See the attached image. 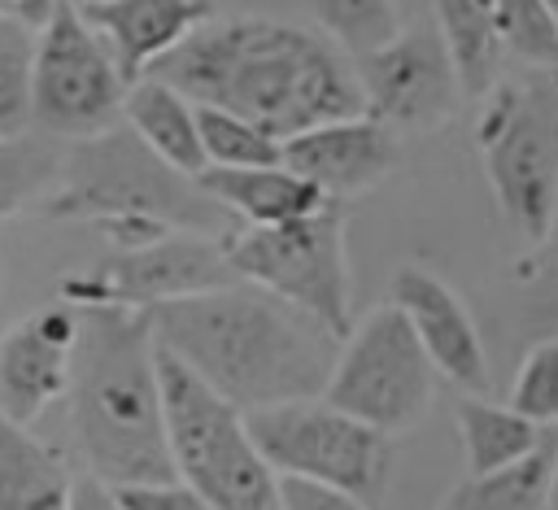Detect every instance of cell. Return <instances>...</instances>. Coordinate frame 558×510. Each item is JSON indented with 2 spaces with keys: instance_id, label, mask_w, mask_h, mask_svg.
I'll return each instance as SVG.
<instances>
[{
  "instance_id": "8",
  "label": "cell",
  "mask_w": 558,
  "mask_h": 510,
  "mask_svg": "<svg viewBox=\"0 0 558 510\" xmlns=\"http://www.w3.org/2000/svg\"><path fill=\"white\" fill-rule=\"evenodd\" d=\"M253 445L275 475H296L314 484L344 488L375 506L392 471V436L366 427L362 418L336 410L323 397L279 401L244 414Z\"/></svg>"
},
{
  "instance_id": "17",
  "label": "cell",
  "mask_w": 558,
  "mask_h": 510,
  "mask_svg": "<svg viewBox=\"0 0 558 510\" xmlns=\"http://www.w3.org/2000/svg\"><path fill=\"white\" fill-rule=\"evenodd\" d=\"M196 187L218 209H227V218H235L240 227H279V222L305 218V214L327 205V196L310 179L292 174L283 161H275V166H235V170L205 166L196 174Z\"/></svg>"
},
{
  "instance_id": "19",
  "label": "cell",
  "mask_w": 558,
  "mask_h": 510,
  "mask_svg": "<svg viewBox=\"0 0 558 510\" xmlns=\"http://www.w3.org/2000/svg\"><path fill=\"white\" fill-rule=\"evenodd\" d=\"M70 488L65 458L0 414V510H70Z\"/></svg>"
},
{
  "instance_id": "38",
  "label": "cell",
  "mask_w": 558,
  "mask_h": 510,
  "mask_svg": "<svg viewBox=\"0 0 558 510\" xmlns=\"http://www.w3.org/2000/svg\"><path fill=\"white\" fill-rule=\"evenodd\" d=\"M74 4H83V0H74Z\"/></svg>"
},
{
  "instance_id": "25",
  "label": "cell",
  "mask_w": 558,
  "mask_h": 510,
  "mask_svg": "<svg viewBox=\"0 0 558 510\" xmlns=\"http://www.w3.org/2000/svg\"><path fill=\"white\" fill-rule=\"evenodd\" d=\"M196 131H201V153L205 166H275L279 161V139H270L257 122L227 113V109H209L196 105Z\"/></svg>"
},
{
  "instance_id": "3",
  "label": "cell",
  "mask_w": 558,
  "mask_h": 510,
  "mask_svg": "<svg viewBox=\"0 0 558 510\" xmlns=\"http://www.w3.org/2000/svg\"><path fill=\"white\" fill-rule=\"evenodd\" d=\"M70 440L109 488L174 479L148 314L87 305L70 366Z\"/></svg>"
},
{
  "instance_id": "5",
  "label": "cell",
  "mask_w": 558,
  "mask_h": 510,
  "mask_svg": "<svg viewBox=\"0 0 558 510\" xmlns=\"http://www.w3.org/2000/svg\"><path fill=\"white\" fill-rule=\"evenodd\" d=\"M161 418L174 479L214 510H279V475L248 436L244 410L201 384L179 357L157 349Z\"/></svg>"
},
{
  "instance_id": "35",
  "label": "cell",
  "mask_w": 558,
  "mask_h": 510,
  "mask_svg": "<svg viewBox=\"0 0 558 510\" xmlns=\"http://www.w3.org/2000/svg\"><path fill=\"white\" fill-rule=\"evenodd\" d=\"M541 4H545V9L554 13V22H558V0H541Z\"/></svg>"
},
{
  "instance_id": "11",
  "label": "cell",
  "mask_w": 558,
  "mask_h": 510,
  "mask_svg": "<svg viewBox=\"0 0 558 510\" xmlns=\"http://www.w3.org/2000/svg\"><path fill=\"white\" fill-rule=\"evenodd\" d=\"M235 283V270L222 253V235L170 231L140 248H113L92 270L65 275L61 296L74 309L113 305V309H157L179 296H196L209 288Z\"/></svg>"
},
{
  "instance_id": "30",
  "label": "cell",
  "mask_w": 558,
  "mask_h": 510,
  "mask_svg": "<svg viewBox=\"0 0 558 510\" xmlns=\"http://www.w3.org/2000/svg\"><path fill=\"white\" fill-rule=\"evenodd\" d=\"M122 510H214L196 488H187L183 479H157V484H126L113 488Z\"/></svg>"
},
{
  "instance_id": "4",
  "label": "cell",
  "mask_w": 558,
  "mask_h": 510,
  "mask_svg": "<svg viewBox=\"0 0 558 510\" xmlns=\"http://www.w3.org/2000/svg\"><path fill=\"white\" fill-rule=\"evenodd\" d=\"M39 214L52 222H92L113 248H140L170 231L227 235L235 227L196 179L166 166L126 122L61 148V170Z\"/></svg>"
},
{
  "instance_id": "20",
  "label": "cell",
  "mask_w": 558,
  "mask_h": 510,
  "mask_svg": "<svg viewBox=\"0 0 558 510\" xmlns=\"http://www.w3.org/2000/svg\"><path fill=\"white\" fill-rule=\"evenodd\" d=\"M453 423H458V440H462V458H466L471 479L501 475V471L527 462L549 440L536 423H527L510 405H497L484 397H462L453 410Z\"/></svg>"
},
{
  "instance_id": "18",
  "label": "cell",
  "mask_w": 558,
  "mask_h": 510,
  "mask_svg": "<svg viewBox=\"0 0 558 510\" xmlns=\"http://www.w3.org/2000/svg\"><path fill=\"white\" fill-rule=\"evenodd\" d=\"M122 122L179 174L196 179L205 170V153H201V131H196V105L174 92L170 83L144 74L126 87L122 96Z\"/></svg>"
},
{
  "instance_id": "24",
  "label": "cell",
  "mask_w": 558,
  "mask_h": 510,
  "mask_svg": "<svg viewBox=\"0 0 558 510\" xmlns=\"http://www.w3.org/2000/svg\"><path fill=\"white\" fill-rule=\"evenodd\" d=\"M549 449H554V436L527 462H519V466H510L501 475H484V479H471L466 475L436 510H541Z\"/></svg>"
},
{
  "instance_id": "28",
  "label": "cell",
  "mask_w": 558,
  "mask_h": 510,
  "mask_svg": "<svg viewBox=\"0 0 558 510\" xmlns=\"http://www.w3.org/2000/svg\"><path fill=\"white\" fill-rule=\"evenodd\" d=\"M31 61L35 31L0 17V139L31 131Z\"/></svg>"
},
{
  "instance_id": "1",
  "label": "cell",
  "mask_w": 558,
  "mask_h": 510,
  "mask_svg": "<svg viewBox=\"0 0 558 510\" xmlns=\"http://www.w3.org/2000/svg\"><path fill=\"white\" fill-rule=\"evenodd\" d=\"M148 74L192 105L257 122L279 144L305 126L366 113L353 61L327 35L275 17H209Z\"/></svg>"
},
{
  "instance_id": "32",
  "label": "cell",
  "mask_w": 558,
  "mask_h": 510,
  "mask_svg": "<svg viewBox=\"0 0 558 510\" xmlns=\"http://www.w3.org/2000/svg\"><path fill=\"white\" fill-rule=\"evenodd\" d=\"M70 510H122L118 493L96 479V475H74V488H70Z\"/></svg>"
},
{
  "instance_id": "7",
  "label": "cell",
  "mask_w": 558,
  "mask_h": 510,
  "mask_svg": "<svg viewBox=\"0 0 558 510\" xmlns=\"http://www.w3.org/2000/svg\"><path fill=\"white\" fill-rule=\"evenodd\" d=\"M222 253L240 283H253L296 305L340 340L349 336L353 292H349V253H344V209L336 201L279 227L235 222L222 235Z\"/></svg>"
},
{
  "instance_id": "27",
  "label": "cell",
  "mask_w": 558,
  "mask_h": 510,
  "mask_svg": "<svg viewBox=\"0 0 558 510\" xmlns=\"http://www.w3.org/2000/svg\"><path fill=\"white\" fill-rule=\"evenodd\" d=\"M506 405L527 423H536L541 432L558 427V336H532V344L514 366Z\"/></svg>"
},
{
  "instance_id": "34",
  "label": "cell",
  "mask_w": 558,
  "mask_h": 510,
  "mask_svg": "<svg viewBox=\"0 0 558 510\" xmlns=\"http://www.w3.org/2000/svg\"><path fill=\"white\" fill-rule=\"evenodd\" d=\"M541 510H558V436H554V449H549V471H545V497H541Z\"/></svg>"
},
{
  "instance_id": "21",
  "label": "cell",
  "mask_w": 558,
  "mask_h": 510,
  "mask_svg": "<svg viewBox=\"0 0 558 510\" xmlns=\"http://www.w3.org/2000/svg\"><path fill=\"white\" fill-rule=\"evenodd\" d=\"M436 13V31L453 57L458 83L471 96H484L497 78V35H493V4L497 0H427Z\"/></svg>"
},
{
  "instance_id": "16",
  "label": "cell",
  "mask_w": 558,
  "mask_h": 510,
  "mask_svg": "<svg viewBox=\"0 0 558 510\" xmlns=\"http://www.w3.org/2000/svg\"><path fill=\"white\" fill-rule=\"evenodd\" d=\"M74 9L96 31L126 87L144 78L183 35L214 17L209 0H83Z\"/></svg>"
},
{
  "instance_id": "14",
  "label": "cell",
  "mask_w": 558,
  "mask_h": 510,
  "mask_svg": "<svg viewBox=\"0 0 558 510\" xmlns=\"http://www.w3.org/2000/svg\"><path fill=\"white\" fill-rule=\"evenodd\" d=\"M397 135L371 113L305 126L279 144V161L310 179L327 201H349L379 187L397 166Z\"/></svg>"
},
{
  "instance_id": "9",
  "label": "cell",
  "mask_w": 558,
  "mask_h": 510,
  "mask_svg": "<svg viewBox=\"0 0 558 510\" xmlns=\"http://www.w3.org/2000/svg\"><path fill=\"white\" fill-rule=\"evenodd\" d=\"M436 379L440 375L414 340L410 323L392 301H384L340 340L323 401L384 436H401L427 418L436 401Z\"/></svg>"
},
{
  "instance_id": "26",
  "label": "cell",
  "mask_w": 558,
  "mask_h": 510,
  "mask_svg": "<svg viewBox=\"0 0 558 510\" xmlns=\"http://www.w3.org/2000/svg\"><path fill=\"white\" fill-rule=\"evenodd\" d=\"M493 35H497L501 52H510L527 65H541V70L558 65V22L541 0H497Z\"/></svg>"
},
{
  "instance_id": "31",
  "label": "cell",
  "mask_w": 558,
  "mask_h": 510,
  "mask_svg": "<svg viewBox=\"0 0 558 510\" xmlns=\"http://www.w3.org/2000/svg\"><path fill=\"white\" fill-rule=\"evenodd\" d=\"M279 510H371V506L362 497L344 493V488L296 479V475H279Z\"/></svg>"
},
{
  "instance_id": "37",
  "label": "cell",
  "mask_w": 558,
  "mask_h": 510,
  "mask_svg": "<svg viewBox=\"0 0 558 510\" xmlns=\"http://www.w3.org/2000/svg\"><path fill=\"white\" fill-rule=\"evenodd\" d=\"M0 279H4V257H0Z\"/></svg>"
},
{
  "instance_id": "23",
  "label": "cell",
  "mask_w": 558,
  "mask_h": 510,
  "mask_svg": "<svg viewBox=\"0 0 558 510\" xmlns=\"http://www.w3.org/2000/svg\"><path fill=\"white\" fill-rule=\"evenodd\" d=\"M318 35H327L349 61L384 48L401 35V9L392 0H305Z\"/></svg>"
},
{
  "instance_id": "29",
  "label": "cell",
  "mask_w": 558,
  "mask_h": 510,
  "mask_svg": "<svg viewBox=\"0 0 558 510\" xmlns=\"http://www.w3.org/2000/svg\"><path fill=\"white\" fill-rule=\"evenodd\" d=\"M523 318L541 327V336H558V227L519 262Z\"/></svg>"
},
{
  "instance_id": "22",
  "label": "cell",
  "mask_w": 558,
  "mask_h": 510,
  "mask_svg": "<svg viewBox=\"0 0 558 510\" xmlns=\"http://www.w3.org/2000/svg\"><path fill=\"white\" fill-rule=\"evenodd\" d=\"M57 170H61V148L44 131L4 135L0 139V218L39 209V201L57 183Z\"/></svg>"
},
{
  "instance_id": "15",
  "label": "cell",
  "mask_w": 558,
  "mask_h": 510,
  "mask_svg": "<svg viewBox=\"0 0 558 510\" xmlns=\"http://www.w3.org/2000/svg\"><path fill=\"white\" fill-rule=\"evenodd\" d=\"M388 301L401 309V318L410 323L414 340L423 344L440 379L458 384L466 397H480L488 388V357L480 327L462 305V296L440 275H432L427 266H401L392 275Z\"/></svg>"
},
{
  "instance_id": "13",
  "label": "cell",
  "mask_w": 558,
  "mask_h": 510,
  "mask_svg": "<svg viewBox=\"0 0 558 510\" xmlns=\"http://www.w3.org/2000/svg\"><path fill=\"white\" fill-rule=\"evenodd\" d=\"M78 344V309L44 305L0 336V414L31 427L52 401L70 392Z\"/></svg>"
},
{
  "instance_id": "12",
  "label": "cell",
  "mask_w": 558,
  "mask_h": 510,
  "mask_svg": "<svg viewBox=\"0 0 558 510\" xmlns=\"http://www.w3.org/2000/svg\"><path fill=\"white\" fill-rule=\"evenodd\" d=\"M366 113L392 135H423L449 122L462 83L436 26H414L353 61Z\"/></svg>"
},
{
  "instance_id": "6",
  "label": "cell",
  "mask_w": 558,
  "mask_h": 510,
  "mask_svg": "<svg viewBox=\"0 0 558 510\" xmlns=\"http://www.w3.org/2000/svg\"><path fill=\"white\" fill-rule=\"evenodd\" d=\"M475 139L497 209L536 248L558 227V92L549 83L493 78Z\"/></svg>"
},
{
  "instance_id": "2",
  "label": "cell",
  "mask_w": 558,
  "mask_h": 510,
  "mask_svg": "<svg viewBox=\"0 0 558 510\" xmlns=\"http://www.w3.org/2000/svg\"><path fill=\"white\" fill-rule=\"evenodd\" d=\"M148 327L157 349L244 414L323 397L340 353V336L323 323L240 279L148 309Z\"/></svg>"
},
{
  "instance_id": "33",
  "label": "cell",
  "mask_w": 558,
  "mask_h": 510,
  "mask_svg": "<svg viewBox=\"0 0 558 510\" xmlns=\"http://www.w3.org/2000/svg\"><path fill=\"white\" fill-rule=\"evenodd\" d=\"M57 4H61V0H0V17L17 22V26H26V31H39V26L52 17Z\"/></svg>"
},
{
  "instance_id": "10",
  "label": "cell",
  "mask_w": 558,
  "mask_h": 510,
  "mask_svg": "<svg viewBox=\"0 0 558 510\" xmlns=\"http://www.w3.org/2000/svg\"><path fill=\"white\" fill-rule=\"evenodd\" d=\"M126 78L83 22L74 0H61L35 31L31 61V126L52 139H87L122 122Z\"/></svg>"
},
{
  "instance_id": "36",
  "label": "cell",
  "mask_w": 558,
  "mask_h": 510,
  "mask_svg": "<svg viewBox=\"0 0 558 510\" xmlns=\"http://www.w3.org/2000/svg\"><path fill=\"white\" fill-rule=\"evenodd\" d=\"M392 4H397V9H401V4H423V0H392Z\"/></svg>"
}]
</instances>
